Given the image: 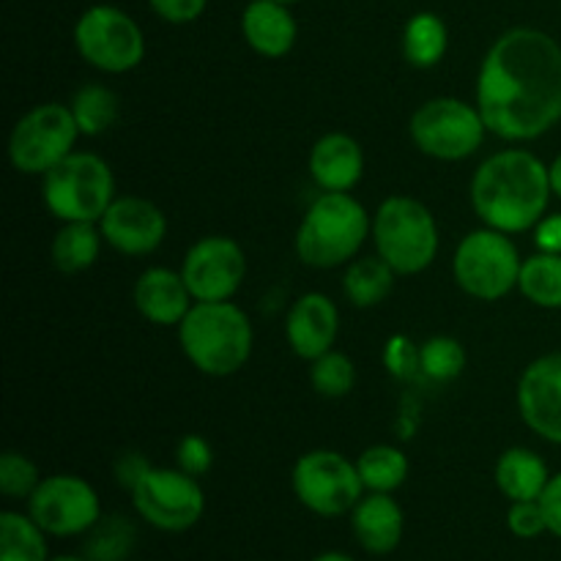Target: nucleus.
<instances>
[{"label": "nucleus", "instance_id": "obj_1", "mask_svg": "<svg viewBox=\"0 0 561 561\" xmlns=\"http://www.w3.org/2000/svg\"><path fill=\"white\" fill-rule=\"evenodd\" d=\"M477 107L488 131L529 142L561 121V44L537 27H510L485 53Z\"/></svg>", "mask_w": 561, "mask_h": 561}, {"label": "nucleus", "instance_id": "obj_2", "mask_svg": "<svg viewBox=\"0 0 561 561\" xmlns=\"http://www.w3.org/2000/svg\"><path fill=\"white\" fill-rule=\"evenodd\" d=\"M469 197L485 228L510 236L535 230L553 197L548 164L526 148H504L471 175Z\"/></svg>", "mask_w": 561, "mask_h": 561}, {"label": "nucleus", "instance_id": "obj_3", "mask_svg": "<svg viewBox=\"0 0 561 561\" xmlns=\"http://www.w3.org/2000/svg\"><path fill=\"white\" fill-rule=\"evenodd\" d=\"M175 329L190 365L211 378L236 376L250 362L255 345L250 316L233 299L195 301Z\"/></svg>", "mask_w": 561, "mask_h": 561}, {"label": "nucleus", "instance_id": "obj_4", "mask_svg": "<svg viewBox=\"0 0 561 561\" xmlns=\"http://www.w3.org/2000/svg\"><path fill=\"white\" fill-rule=\"evenodd\" d=\"M373 236V217L351 192H321L296 230V255L305 266H348Z\"/></svg>", "mask_w": 561, "mask_h": 561}, {"label": "nucleus", "instance_id": "obj_5", "mask_svg": "<svg viewBox=\"0 0 561 561\" xmlns=\"http://www.w3.org/2000/svg\"><path fill=\"white\" fill-rule=\"evenodd\" d=\"M373 244L398 277H411L433 266L442 236L425 203L409 195H392L373 214Z\"/></svg>", "mask_w": 561, "mask_h": 561}, {"label": "nucleus", "instance_id": "obj_6", "mask_svg": "<svg viewBox=\"0 0 561 561\" xmlns=\"http://www.w3.org/2000/svg\"><path fill=\"white\" fill-rule=\"evenodd\" d=\"M42 201L60 222H99L115 201V175L93 151H75L42 175Z\"/></svg>", "mask_w": 561, "mask_h": 561}, {"label": "nucleus", "instance_id": "obj_7", "mask_svg": "<svg viewBox=\"0 0 561 561\" xmlns=\"http://www.w3.org/2000/svg\"><path fill=\"white\" fill-rule=\"evenodd\" d=\"M518 247L510 233L493 228H477L463 236L453 255V277L466 296L480 301H499L518 288L520 279Z\"/></svg>", "mask_w": 561, "mask_h": 561}, {"label": "nucleus", "instance_id": "obj_8", "mask_svg": "<svg viewBox=\"0 0 561 561\" xmlns=\"http://www.w3.org/2000/svg\"><path fill=\"white\" fill-rule=\"evenodd\" d=\"M411 142L438 162H460L482 148L488 126L477 104L455 96L427 99L409 121Z\"/></svg>", "mask_w": 561, "mask_h": 561}, {"label": "nucleus", "instance_id": "obj_9", "mask_svg": "<svg viewBox=\"0 0 561 561\" xmlns=\"http://www.w3.org/2000/svg\"><path fill=\"white\" fill-rule=\"evenodd\" d=\"M80 137L69 104H36L11 126L9 162L22 175H47L55 164L75 153Z\"/></svg>", "mask_w": 561, "mask_h": 561}, {"label": "nucleus", "instance_id": "obj_10", "mask_svg": "<svg viewBox=\"0 0 561 561\" xmlns=\"http://www.w3.org/2000/svg\"><path fill=\"white\" fill-rule=\"evenodd\" d=\"M290 485L301 507L321 518L348 515L367 493L356 460L334 449H310L301 455L290 471Z\"/></svg>", "mask_w": 561, "mask_h": 561}, {"label": "nucleus", "instance_id": "obj_11", "mask_svg": "<svg viewBox=\"0 0 561 561\" xmlns=\"http://www.w3.org/2000/svg\"><path fill=\"white\" fill-rule=\"evenodd\" d=\"M75 47L88 66L104 75H126L146 58L140 25L124 9L107 3L82 11L75 25Z\"/></svg>", "mask_w": 561, "mask_h": 561}, {"label": "nucleus", "instance_id": "obj_12", "mask_svg": "<svg viewBox=\"0 0 561 561\" xmlns=\"http://www.w3.org/2000/svg\"><path fill=\"white\" fill-rule=\"evenodd\" d=\"M131 504L137 515L153 529L179 531L192 529L206 513V493L197 477L175 469H148L142 480L131 488Z\"/></svg>", "mask_w": 561, "mask_h": 561}, {"label": "nucleus", "instance_id": "obj_13", "mask_svg": "<svg viewBox=\"0 0 561 561\" xmlns=\"http://www.w3.org/2000/svg\"><path fill=\"white\" fill-rule=\"evenodd\" d=\"M27 515L49 537H80L102 520L96 488L77 474H53L38 482L27 499Z\"/></svg>", "mask_w": 561, "mask_h": 561}, {"label": "nucleus", "instance_id": "obj_14", "mask_svg": "<svg viewBox=\"0 0 561 561\" xmlns=\"http://www.w3.org/2000/svg\"><path fill=\"white\" fill-rule=\"evenodd\" d=\"M195 301H230L247 277V255L230 236H203L181 263Z\"/></svg>", "mask_w": 561, "mask_h": 561}, {"label": "nucleus", "instance_id": "obj_15", "mask_svg": "<svg viewBox=\"0 0 561 561\" xmlns=\"http://www.w3.org/2000/svg\"><path fill=\"white\" fill-rule=\"evenodd\" d=\"M515 403L535 436L561 447V351L537 356L526 365L515 389Z\"/></svg>", "mask_w": 561, "mask_h": 561}, {"label": "nucleus", "instance_id": "obj_16", "mask_svg": "<svg viewBox=\"0 0 561 561\" xmlns=\"http://www.w3.org/2000/svg\"><path fill=\"white\" fill-rule=\"evenodd\" d=\"M104 244L129 257H142L157 252L168 239V217L162 208L146 197H115L104 217L99 219Z\"/></svg>", "mask_w": 561, "mask_h": 561}, {"label": "nucleus", "instance_id": "obj_17", "mask_svg": "<svg viewBox=\"0 0 561 561\" xmlns=\"http://www.w3.org/2000/svg\"><path fill=\"white\" fill-rule=\"evenodd\" d=\"M340 332V310L327 294H301L285 316V340L299 359L312 362L334 348Z\"/></svg>", "mask_w": 561, "mask_h": 561}, {"label": "nucleus", "instance_id": "obj_18", "mask_svg": "<svg viewBox=\"0 0 561 561\" xmlns=\"http://www.w3.org/2000/svg\"><path fill=\"white\" fill-rule=\"evenodd\" d=\"M131 301L137 312L153 327H179L186 312L195 307L190 285L184 274L168 266H151L135 279Z\"/></svg>", "mask_w": 561, "mask_h": 561}, {"label": "nucleus", "instance_id": "obj_19", "mask_svg": "<svg viewBox=\"0 0 561 561\" xmlns=\"http://www.w3.org/2000/svg\"><path fill=\"white\" fill-rule=\"evenodd\" d=\"M307 168L321 192H351L365 175V151L345 131H329L310 148Z\"/></svg>", "mask_w": 561, "mask_h": 561}, {"label": "nucleus", "instance_id": "obj_20", "mask_svg": "<svg viewBox=\"0 0 561 561\" xmlns=\"http://www.w3.org/2000/svg\"><path fill=\"white\" fill-rule=\"evenodd\" d=\"M241 36L252 53L261 58H285L296 47L299 25L290 14L288 3L279 0H250L241 11Z\"/></svg>", "mask_w": 561, "mask_h": 561}, {"label": "nucleus", "instance_id": "obj_21", "mask_svg": "<svg viewBox=\"0 0 561 561\" xmlns=\"http://www.w3.org/2000/svg\"><path fill=\"white\" fill-rule=\"evenodd\" d=\"M351 529L356 542L373 557H387L403 540L405 518L392 493H367L351 510Z\"/></svg>", "mask_w": 561, "mask_h": 561}, {"label": "nucleus", "instance_id": "obj_22", "mask_svg": "<svg viewBox=\"0 0 561 561\" xmlns=\"http://www.w3.org/2000/svg\"><path fill=\"white\" fill-rule=\"evenodd\" d=\"M493 480L510 502H540L542 491L551 480V469L535 449L510 447L499 455Z\"/></svg>", "mask_w": 561, "mask_h": 561}, {"label": "nucleus", "instance_id": "obj_23", "mask_svg": "<svg viewBox=\"0 0 561 561\" xmlns=\"http://www.w3.org/2000/svg\"><path fill=\"white\" fill-rule=\"evenodd\" d=\"M104 236L99 222H60L49 244V257L60 274L88 272L102 255Z\"/></svg>", "mask_w": 561, "mask_h": 561}, {"label": "nucleus", "instance_id": "obj_24", "mask_svg": "<svg viewBox=\"0 0 561 561\" xmlns=\"http://www.w3.org/2000/svg\"><path fill=\"white\" fill-rule=\"evenodd\" d=\"M394 277H398V272L378 252L376 255H356L345 266L343 294L359 310L378 307L394 290Z\"/></svg>", "mask_w": 561, "mask_h": 561}, {"label": "nucleus", "instance_id": "obj_25", "mask_svg": "<svg viewBox=\"0 0 561 561\" xmlns=\"http://www.w3.org/2000/svg\"><path fill=\"white\" fill-rule=\"evenodd\" d=\"M449 47V31L433 11H416L403 27V55L416 69H433L444 60Z\"/></svg>", "mask_w": 561, "mask_h": 561}, {"label": "nucleus", "instance_id": "obj_26", "mask_svg": "<svg viewBox=\"0 0 561 561\" xmlns=\"http://www.w3.org/2000/svg\"><path fill=\"white\" fill-rule=\"evenodd\" d=\"M362 482L367 493H394L409 480V455L392 444H373L356 458Z\"/></svg>", "mask_w": 561, "mask_h": 561}, {"label": "nucleus", "instance_id": "obj_27", "mask_svg": "<svg viewBox=\"0 0 561 561\" xmlns=\"http://www.w3.org/2000/svg\"><path fill=\"white\" fill-rule=\"evenodd\" d=\"M0 561H49L47 531L31 515L0 513Z\"/></svg>", "mask_w": 561, "mask_h": 561}, {"label": "nucleus", "instance_id": "obj_28", "mask_svg": "<svg viewBox=\"0 0 561 561\" xmlns=\"http://www.w3.org/2000/svg\"><path fill=\"white\" fill-rule=\"evenodd\" d=\"M69 107L82 137H99L110 131L121 113L118 93L110 91L102 82H85L82 88H77Z\"/></svg>", "mask_w": 561, "mask_h": 561}, {"label": "nucleus", "instance_id": "obj_29", "mask_svg": "<svg viewBox=\"0 0 561 561\" xmlns=\"http://www.w3.org/2000/svg\"><path fill=\"white\" fill-rule=\"evenodd\" d=\"M518 290L542 310H561V255L540 252L524 257Z\"/></svg>", "mask_w": 561, "mask_h": 561}, {"label": "nucleus", "instance_id": "obj_30", "mask_svg": "<svg viewBox=\"0 0 561 561\" xmlns=\"http://www.w3.org/2000/svg\"><path fill=\"white\" fill-rule=\"evenodd\" d=\"M466 370V348L460 340L438 334L420 345V373L431 381L449 383Z\"/></svg>", "mask_w": 561, "mask_h": 561}, {"label": "nucleus", "instance_id": "obj_31", "mask_svg": "<svg viewBox=\"0 0 561 561\" xmlns=\"http://www.w3.org/2000/svg\"><path fill=\"white\" fill-rule=\"evenodd\" d=\"M310 383L321 398H345V394H351V389L356 383L354 362L343 351H327V354L310 362Z\"/></svg>", "mask_w": 561, "mask_h": 561}, {"label": "nucleus", "instance_id": "obj_32", "mask_svg": "<svg viewBox=\"0 0 561 561\" xmlns=\"http://www.w3.org/2000/svg\"><path fill=\"white\" fill-rule=\"evenodd\" d=\"M38 482H42L38 466L27 455L14 453V449L0 455V493L5 499H25L27 502Z\"/></svg>", "mask_w": 561, "mask_h": 561}, {"label": "nucleus", "instance_id": "obj_33", "mask_svg": "<svg viewBox=\"0 0 561 561\" xmlns=\"http://www.w3.org/2000/svg\"><path fill=\"white\" fill-rule=\"evenodd\" d=\"M175 463H179L181 471H186V474L201 480V477L208 474L214 466L211 444L203 436H197V433H186L179 442V447H175Z\"/></svg>", "mask_w": 561, "mask_h": 561}, {"label": "nucleus", "instance_id": "obj_34", "mask_svg": "<svg viewBox=\"0 0 561 561\" xmlns=\"http://www.w3.org/2000/svg\"><path fill=\"white\" fill-rule=\"evenodd\" d=\"M507 526L515 537L520 540H535V537L546 535L548 520L542 513L540 502H510Z\"/></svg>", "mask_w": 561, "mask_h": 561}, {"label": "nucleus", "instance_id": "obj_35", "mask_svg": "<svg viewBox=\"0 0 561 561\" xmlns=\"http://www.w3.org/2000/svg\"><path fill=\"white\" fill-rule=\"evenodd\" d=\"M383 362H387L389 373L398 378H411L420 373V348L411 343L409 337L398 334L387 343V354H383Z\"/></svg>", "mask_w": 561, "mask_h": 561}, {"label": "nucleus", "instance_id": "obj_36", "mask_svg": "<svg viewBox=\"0 0 561 561\" xmlns=\"http://www.w3.org/2000/svg\"><path fill=\"white\" fill-rule=\"evenodd\" d=\"M129 526L121 524V518H115V524L110 529L99 531L96 540L91 542V557L93 561H121L126 557V548H129Z\"/></svg>", "mask_w": 561, "mask_h": 561}, {"label": "nucleus", "instance_id": "obj_37", "mask_svg": "<svg viewBox=\"0 0 561 561\" xmlns=\"http://www.w3.org/2000/svg\"><path fill=\"white\" fill-rule=\"evenodd\" d=\"M153 14L170 25H190L206 11L208 0H148Z\"/></svg>", "mask_w": 561, "mask_h": 561}, {"label": "nucleus", "instance_id": "obj_38", "mask_svg": "<svg viewBox=\"0 0 561 561\" xmlns=\"http://www.w3.org/2000/svg\"><path fill=\"white\" fill-rule=\"evenodd\" d=\"M540 504L548 520V531L561 540V471L559 474H551V480H548L546 491L540 496Z\"/></svg>", "mask_w": 561, "mask_h": 561}, {"label": "nucleus", "instance_id": "obj_39", "mask_svg": "<svg viewBox=\"0 0 561 561\" xmlns=\"http://www.w3.org/2000/svg\"><path fill=\"white\" fill-rule=\"evenodd\" d=\"M535 247L561 255V214H546L535 228Z\"/></svg>", "mask_w": 561, "mask_h": 561}, {"label": "nucleus", "instance_id": "obj_40", "mask_svg": "<svg viewBox=\"0 0 561 561\" xmlns=\"http://www.w3.org/2000/svg\"><path fill=\"white\" fill-rule=\"evenodd\" d=\"M148 469H151V463H148L140 453H126L121 455V460L115 463V477H118V482L126 488V491H131V488L142 480V474H146Z\"/></svg>", "mask_w": 561, "mask_h": 561}, {"label": "nucleus", "instance_id": "obj_41", "mask_svg": "<svg viewBox=\"0 0 561 561\" xmlns=\"http://www.w3.org/2000/svg\"><path fill=\"white\" fill-rule=\"evenodd\" d=\"M548 175H551V190H553V195L559 197L561 201V153L557 159H553L551 164H548Z\"/></svg>", "mask_w": 561, "mask_h": 561}, {"label": "nucleus", "instance_id": "obj_42", "mask_svg": "<svg viewBox=\"0 0 561 561\" xmlns=\"http://www.w3.org/2000/svg\"><path fill=\"white\" fill-rule=\"evenodd\" d=\"M312 561H354V559H351L348 553H343V551H327V553H318V557Z\"/></svg>", "mask_w": 561, "mask_h": 561}, {"label": "nucleus", "instance_id": "obj_43", "mask_svg": "<svg viewBox=\"0 0 561 561\" xmlns=\"http://www.w3.org/2000/svg\"><path fill=\"white\" fill-rule=\"evenodd\" d=\"M49 561H91V559H82V557H55Z\"/></svg>", "mask_w": 561, "mask_h": 561}, {"label": "nucleus", "instance_id": "obj_44", "mask_svg": "<svg viewBox=\"0 0 561 561\" xmlns=\"http://www.w3.org/2000/svg\"><path fill=\"white\" fill-rule=\"evenodd\" d=\"M279 3H288L290 5V3H296V0H279Z\"/></svg>", "mask_w": 561, "mask_h": 561}]
</instances>
